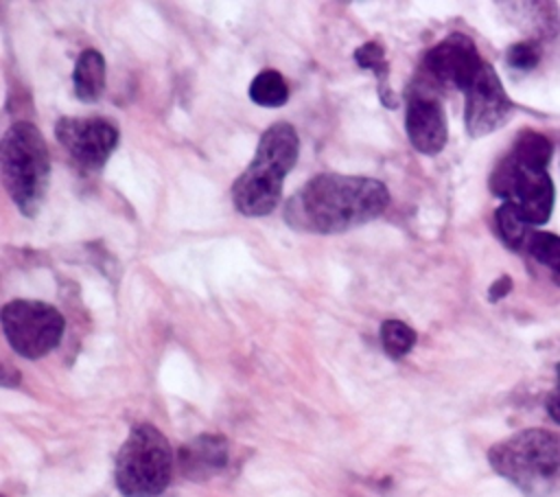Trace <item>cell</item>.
Instances as JSON below:
<instances>
[{"instance_id": "1", "label": "cell", "mask_w": 560, "mask_h": 497, "mask_svg": "<svg viewBox=\"0 0 560 497\" xmlns=\"http://www.w3.org/2000/svg\"><path fill=\"white\" fill-rule=\"evenodd\" d=\"M387 204L389 190L374 177L322 173L289 197L284 221L300 232L339 234L376 219Z\"/></svg>"}, {"instance_id": "2", "label": "cell", "mask_w": 560, "mask_h": 497, "mask_svg": "<svg viewBox=\"0 0 560 497\" xmlns=\"http://www.w3.org/2000/svg\"><path fill=\"white\" fill-rule=\"evenodd\" d=\"M300 138L293 125H269L249 166L232 184V204L245 217H265L276 210L287 173L298 162Z\"/></svg>"}, {"instance_id": "3", "label": "cell", "mask_w": 560, "mask_h": 497, "mask_svg": "<svg viewBox=\"0 0 560 497\" xmlns=\"http://www.w3.org/2000/svg\"><path fill=\"white\" fill-rule=\"evenodd\" d=\"M488 462L527 497L560 495V436L553 431H516L490 447Z\"/></svg>"}, {"instance_id": "4", "label": "cell", "mask_w": 560, "mask_h": 497, "mask_svg": "<svg viewBox=\"0 0 560 497\" xmlns=\"http://www.w3.org/2000/svg\"><path fill=\"white\" fill-rule=\"evenodd\" d=\"M2 184L24 217H35L48 190L50 158L42 131L28 123H13L0 142Z\"/></svg>"}, {"instance_id": "5", "label": "cell", "mask_w": 560, "mask_h": 497, "mask_svg": "<svg viewBox=\"0 0 560 497\" xmlns=\"http://www.w3.org/2000/svg\"><path fill=\"white\" fill-rule=\"evenodd\" d=\"M173 473V449L166 436L149 425H133L116 455V486L125 497H158Z\"/></svg>"}, {"instance_id": "6", "label": "cell", "mask_w": 560, "mask_h": 497, "mask_svg": "<svg viewBox=\"0 0 560 497\" xmlns=\"http://www.w3.org/2000/svg\"><path fill=\"white\" fill-rule=\"evenodd\" d=\"M490 190L529 226H540L553 208V182L547 166L508 151L490 175Z\"/></svg>"}, {"instance_id": "7", "label": "cell", "mask_w": 560, "mask_h": 497, "mask_svg": "<svg viewBox=\"0 0 560 497\" xmlns=\"http://www.w3.org/2000/svg\"><path fill=\"white\" fill-rule=\"evenodd\" d=\"M2 331L20 357L39 359L59 346L66 320L48 302L11 300L2 309Z\"/></svg>"}, {"instance_id": "8", "label": "cell", "mask_w": 560, "mask_h": 497, "mask_svg": "<svg viewBox=\"0 0 560 497\" xmlns=\"http://www.w3.org/2000/svg\"><path fill=\"white\" fill-rule=\"evenodd\" d=\"M55 138L83 173H96L116 149L118 129L101 116H63L55 125Z\"/></svg>"}, {"instance_id": "9", "label": "cell", "mask_w": 560, "mask_h": 497, "mask_svg": "<svg viewBox=\"0 0 560 497\" xmlns=\"http://www.w3.org/2000/svg\"><path fill=\"white\" fill-rule=\"evenodd\" d=\"M483 63L486 61L468 35L451 33L427 50L422 72L429 81H433L435 88L466 92Z\"/></svg>"}, {"instance_id": "10", "label": "cell", "mask_w": 560, "mask_h": 497, "mask_svg": "<svg viewBox=\"0 0 560 497\" xmlns=\"http://www.w3.org/2000/svg\"><path fill=\"white\" fill-rule=\"evenodd\" d=\"M464 120L472 138L497 131L510 120L514 109L512 99L508 96L497 70L486 61L475 77V81L464 92Z\"/></svg>"}, {"instance_id": "11", "label": "cell", "mask_w": 560, "mask_h": 497, "mask_svg": "<svg viewBox=\"0 0 560 497\" xmlns=\"http://www.w3.org/2000/svg\"><path fill=\"white\" fill-rule=\"evenodd\" d=\"M405 131L416 151L427 155L440 153L448 138L442 103L422 92L409 94L405 105Z\"/></svg>"}, {"instance_id": "12", "label": "cell", "mask_w": 560, "mask_h": 497, "mask_svg": "<svg viewBox=\"0 0 560 497\" xmlns=\"http://www.w3.org/2000/svg\"><path fill=\"white\" fill-rule=\"evenodd\" d=\"M228 440L217 434H201L177 451V466L188 479H208L228 466Z\"/></svg>"}, {"instance_id": "13", "label": "cell", "mask_w": 560, "mask_h": 497, "mask_svg": "<svg viewBox=\"0 0 560 497\" xmlns=\"http://www.w3.org/2000/svg\"><path fill=\"white\" fill-rule=\"evenodd\" d=\"M72 88L77 99L96 101L105 88V59L96 48H85L72 70Z\"/></svg>"}, {"instance_id": "14", "label": "cell", "mask_w": 560, "mask_h": 497, "mask_svg": "<svg viewBox=\"0 0 560 497\" xmlns=\"http://www.w3.org/2000/svg\"><path fill=\"white\" fill-rule=\"evenodd\" d=\"M354 61L365 68V70H372L378 79V96H381V103L387 105V107H396L398 101H396V94L389 90V83H387V61H385V50L378 42H365L361 44L357 50H354Z\"/></svg>"}, {"instance_id": "15", "label": "cell", "mask_w": 560, "mask_h": 497, "mask_svg": "<svg viewBox=\"0 0 560 497\" xmlns=\"http://www.w3.org/2000/svg\"><path fill=\"white\" fill-rule=\"evenodd\" d=\"M249 99L262 107H280L289 99V85L278 70H262L249 85Z\"/></svg>"}, {"instance_id": "16", "label": "cell", "mask_w": 560, "mask_h": 497, "mask_svg": "<svg viewBox=\"0 0 560 497\" xmlns=\"http://www.w3.org/2000/svg\"><path fill=\"white\" fill-rule=\"evenodd\" d=\"M494 223H497V232L501 236V241L510 247V250H518L523 252L529 236H532V226L508 204H501L494 212Z\"/></svg>"}, {"instance_id": "17", "label": "cell", "mask_w": 560, "mask_h": 497, "mask_svg": "<svg viewBox=\"0 0 560 497\" xmlns=\"http://www.w3.org/2000/svg\"><path fill=\"white\" fill-rule=\"evenodd\" d=\"M534 261L545 265L551 271L556 285H560V236L549 232H532L525 250Z\"/></svg>"}, {"instance_id": "18", "label": "cell", "mask_w": 560, "mask_h": 497, "mask_svg": "<svg viewBox=\"0 0 560 497\" xmlns=\"http://www.w3.org/2000/svg\"><path fill=\"white\" fill-rule=\"evenodd\" d=\"M416 339H418L416 331L400 320H385L381 324V346L385 355L392 359L405 357L413 348Z\"/></svg>"}, {"instance_id": "19", "label": "cell", "mask_w": 560, "mask_h": 497, "mask_svg": "<svg viewBox=\"0 0 560 497\" xmlns=\"http://www.w3.org/2000/svg\"><path fill=\"white\" fill-rule=\"evenodd\" d=\"M510 151H514L516 155H521V158H525V160H532V162H536V164L547 166L549 160H551L553 145H551V140H549L545 134L532 131V129H523V131L516 136V140H514V145H512Z\"/></svg>"}, {"instance_id": "20", "label": "cell", "mask_w": 560, "mask_h": 497, "mask_svg": "<svg viewBox=\"0 0 560 497\" xmlns=\"http://www.w3.org/2000/svg\"><path fill=\"white\" fill-rule=\"evenodd\" d=\"M540 57H542V48H540L538 39L516 42V44H512V46L505 50V63H508L512 70H521V72L534 70V68L538 66Z\"/></svg>"}, {"instance_id": "21", "label": "cell", "mask_w": 560, "mask_h": 497, "mask_svg": "<svg viewBox=\"0 0 560 497\" xmlns=\"http://www.w3.org/2000/svg\"><path fill=\"white\" fill-rule=\"evenodd\" d=\"M510 291H512V278H510L508 274H503V276H499V278L490 285V289H488V300H490V302H497V300L505 298Z\"/></svg>"}, {"instance_id": "22", "label": "cell", "mask_w": 560, "mask_h": 497, "mask_svg": "<svg viewBox=\"0 0 560 497\" xmlns=\"http://www.w3.org/2000/svg\"><path fill=\"white\" fill-rule=\"evenodd\" d=\"M545 407H547V414L551 416V420L560 425V388H556V390H551V392L547 394Z\"/></svg>"}, {"instance_id": "23", "label": "cell", "mask_w": 560, "mask_h": 497, "mask_svg": "<svg viewBox=\"0 0 560 497\" xmlns=\"http://www.w3.org/2000/svg\"><path fill=\"white\" fill-rule=\"evenodd\" d=\"M556 374H558V385L556 388H560V363L556 366Z\"/></svg>"}]
</instances>
